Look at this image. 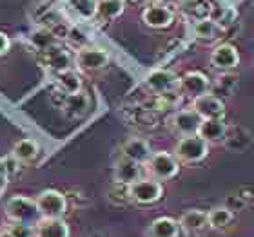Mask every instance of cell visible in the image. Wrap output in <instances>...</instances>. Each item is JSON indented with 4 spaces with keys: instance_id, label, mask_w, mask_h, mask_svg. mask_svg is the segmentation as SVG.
<instances>
[{
    "instance_id": "cell-1",
    "label": "cell",
    "mask_w": 254,
    "mask_h": 237,
    "mask_svg": "<svg viewBox=\"0 0 254 237\" xmlns=\"http://www.w3.org/2000/svg\"><path fill=\"white\" fill-rule=\"evenodd\" d=\"M4 210L11 223H24V225H33V227H37L40 223L37 201L24 194L11 195L5 203Z\"/></svg>"
},
{
    "instance_id": "cell-2",
    "label": "cell",
    "mask_w": 254,
    "mask_h": 237,
    "mask_svg": "<svg viewBox=\"0 0 254 237\" xmlns=\"http://www.w3.org/2000/svg\"><path fill=\"white\" fill-rule=\"evenodd\" d=\"M175 158L180 163H200L209 156V143L201 140L198 134L182 136L175 145Z\"/></svg>"
},
{
    "instance_id": "cell-3",
    "label": "cell",
    "mask_w": 254,
    "mask_h": 237,
    "mask_svg": "<svg viewBox=\"0 0 254 237\" xmlns=\"http://www.w3.org/2000/svg\"><path fill=\"white\" fill-rule=\"evenodd\" d=\"M40 219H62L67 212V197L57 189H46L35 197Z\"/></svg>"
},
{
    "instance_id": "cell-4",
    "label": "cell",
    "mask_w": 254,
    "mask_h": 237,
    "mask_svg": "<svg viewBox=\"0 0 254 237\" xmlns=\"http://www.w3.org/2000/svg\"><path fill=\"white\" fill-rule=\"evenodd\" d=\"M143 165H145V170L149 172V176L156 179V181L173 179L178 174V170H180V161L175 158V154L167 152V150L153 152L151 158Z\"/></svg>"
},
{
    "instance_id": "cell-5",
    "label": "cell",
    "mask_w": 254,
    "mask_h": 237,
    "mask_svg": "<svg viewBox=\"0 0 254 237\" xmlns=\"http://www.w3.org/2000/svg\"><path fill=\"white\" fill-rule=\"evenodd\" d=\"M129 199L136 205H153L162 199L164 195V185L153 178H140L138 181L127 187Z\"/></svg>"
},
{
    "instance_id": "cell-6",
    "label": "cell",
    "mask_w": 254,
    "mask_h": 237,
    "mask_svg": "<svg viewBox=\"0 0 254 237\" xmlns=\"http://www.w3.org/2000/svg\"><path fill=\"white\" fill-rule=\"evenodd\" d=\"M109 53L106 49L95 47V46H85V47H80L74 51L73 54V62L74 67L82 71V73H95V71H100V69L107 67L109 65Z\"/></svg>"
},
{
    "instance_id": "cell-7",
    "label": "cell",
    "mask_w": 254,
    "mask_h": 237,
    "mask_svg": "<svg viewBox=\"0 0 254 237\" xmlns=\"http://www.w3.org/2000/svg\"><path fill=\"white\" fill-rule=\"evenodd\" d=\"M142 22L151 29H167L175 22V11L167 4L162 2H151L142 11Z\"/></svg>"
},
{
    "instance_id": "cell-8",
    "label": "cell",
    "mask_w": 254,
    "mask_h": 237,
    "mask_svg": "<svg viewBox=\"0 0 254 237\" xmlns=\"http://www.w3.org/2000/svg\"><path fill=\"white\" fill-rule=\"evenodd\" d=\"M40 63L44 67L57 73H64L67 69H73V54L69 49H65L62 44H57L53 47H49L48 51H42L40 53Z\"/></svg>"
},
{
    "instance_id": "cell-9",
    "label": "cell",
    "mask_w": 254,
    "mask_h": 237,
    "mask_svg": "<svg viewBox=\"0 0 254 237\" xmlns=\"http://www.w3.org/2000/svg\"><path fill=\"white\" fill-rule=\"evenodd\" d=\"M178 89H180L182 95H186L194 100L198 96L211 93L212 84L207 74L200 73V71H189V73H186L178 80Z\"/></svg>"
},
{
    "instance_id": "cell-10",
    "label": "cell",
    "mask_w": 254,
    "mask_h": 237,
    "mask_svg": "<svg viewBox=\"0 0 254 237\" xmlns=\"http://www.w3.org/2000/svg\"><path fill=\"white\" fill-rule=\"evenodd\" d=\"M192 109L200 114L201 120H223V116H225V103L220 96L212 95V93L194 98Z\"/></svg>"
},
{
    "instance_id": "cell-11",
    "label": "cell",
    "mask_w": 254,
    "mask_h": 237,
    "mask_svg": "<svg viewBox=\"0 0 254 237\" xmlns=\"http://www.w3.org/2000/svg\"><path fill=\"white\" fill-rule=\"evenodd\" d=\"M201 116L190 107V109H182L176 111L171 118V127L178 136H192L198 134V129L201 125Z\"/></svg>"
},
{
    "instance_id": "cell-12",
    "label": "cell",
    "mask_w": 254,
    "mask_h": 237,
    "mask_svg": "<svg viewBox=\"0 0 254 237\" xmlns=\"http://www.w3.org/2000/svg\"><path fill=\"white\" fill-rule=\"evenodd\" d=\"M178 80L180 78L175 73L167 71V69H156V71L147 74L145 87L153 95L162 96V95H167V93H175V89L178 87Z\"/></svg>"
},
{
    "instance_id": "cell-13",
    "label": "cell",
    "mask_w": 254,
    "mask_h": 237,
    "mask_svg": "<svg viewBox=\"0 0 254 237\" xmlns=\"http://www.w3.org/2000/svg\"><path fill=\"white\" fill-rule=\"evenodd\" d=\"M209 62H211V65L216 69V71L229 73V71H233V69L238 67L240 53L236 51L234 46H231V44H218L216 47L212 49Z\"/></svg>"
},
{
    "instance_id": "cell-14",
    "label": "cell",
    "mask_w": 254,
    "mask_h": 237,
    "mask_svg": "<svg viewBox=\"0 0 254 237\" xmlns=\"http://www.w3.org/2000/svg\"><path fill=\"white\" fill-rule=\"evenodd\" d=\"M143 167L140 163H136V161H131V159H118L117 165H115V172H113V176H115V183L118 185H126V187H129L131 183H134V181H138L140 178H143Z\"/></svg>"
},
{
    "instance_id": "cell-15",
    "label": "cell",
    "mask_w": 254,
    "mask_h": 237,
    "mask_svg": "<svg viewBox=\"0 0 254 237\" xmlns=\"http://www.w3.org/2000/svg\"><path fill=\"white\" fill-rule=\"evenodd\" d=\"M151 145H149L147 140L143 138H129L126 143L122 145V158L131 159V161H136V163L143 165L151 158Z\"/></svg>"
},
{
    "instance_id": "cell-16",
    "label": "cell",
    "mask_w": 254,
    "mask_h": 237,
    "mask_svg": "<svg viewBox=\"0 0 254 237\" xmlns=\"http://www.w3.org/2000/svg\"><path fill=\"white\" fill-rule=\"evenodd\" d=\"M60 107L67 118H82L89 111V96L85 95L84 91L74 93V95H64Z\"/></svg>"
},
{
    "instance_id": "cell-17",
    "label": "cell",
    "mask_w": 254,
    "mask_h": 237,
    "mask_svg": "<svg viewBox=\"0 0 254 237\" xmlns=\"http://www.w3.org/2000/svg\"><path fill=\"white\" fill-rule=\"evenodd\" d=\"M178 223H180L182 232L189 234V236L201 234L205 228H209V223H207V212L200 210V208H190V210L184 212L182 217L178 219Z\"/></svg>"
},
{
    "instance_id": "cell-18",
    "label": "cell",
    "mask_w": 254,
    "mask_h": 237,
    "mask_svg": "<svg viewBox=\"0 0 254 237\" xmlns=\"http://www.w3.org/2000/svg\"><path fill=\"white\" fill-rule=\"evenodd\" d=\"M182 228L178 219L169 216L156 217L147 228L149 237H180Z\"/></svg>"
},
{
    "instance_id": "cell-19",
    "label": "cell",
    "mask_w": 254,
    "mask_h": 237,
    "mask_svg": "<svg viewBox=\"0 0 254 237\" xmlns=\"http://www.w3.org/2000/svg\"><path fill=\"white\" fill-rule=\"evenodd\" d=\"M227 129L229 125L223 120H203L198 129V136L207 143H223L227 136Z\"/></svg>"
},
{
    "instance_id": "cell-20",
    "label": "cell",
    "mask_w": 254,
    "mask_h": 237,
    "mask_svg": "<svg viewBox=\"0 0 254 237\" xmlns=\"http://www.w3.org/2000/svg\"><path fill=\"white\" fill-rule=\"evenodd\" d=\"M192 33H194L196 40H200L203 44H211L222 37L223 29L212 18H203V20L192 24Z\"/></svg>"
},
{
    "instance_id": "cell-21",
    "label": "cell",
    "mask_w": 254,
    "mask_h": 237,
    "mask_svg": "<svg viewBox=\"0 0 254 237\" xmlns=\"http://www.w3.org/2000/svg\"><path fill=\"white\" fill-rule=\"evenodd\" d=\"M253 143V136L244 127H234L233 131L227 129V136L223 140V145L233 152H245Z\"/></svg>"
},
{
    "instance_id": "cell-22",
    "label": "cell",
    "mask_w": 254,
    "mask_h": 237,
    "mask_svg": "<svg viewBox=\"0 0 254 237\" xmlns=\"http://www.w3.org/2000/svg\"><path fill=\"white\" fill-rule=\"evenodd\" d=\"M71 230L64 219H40L37 225V237H69Z\"/></svg>"
},
{
    "instance_id": "cell-23",
    "label": "cell",
    "mask_w": 254,
    "mask_h": 237,
    "mask_svg": "<svg viewBox=\"0 0 254 237\" xmlns=\"http://www.w3.org/2000/svg\"><path fill=\"white\" fill-rule=\"evenodd\" d=\"M55 82L59 85L60 93H64V95H74V93L82 91V78H80V74L74 69L57 73L55 74Z\"/></svg>"
},
{
    "instance_id": "cell-24",
    "label": "cell",
    "mask_w": 254,
    "mask_h": 237,
    "mask_svg": "<svg viewBox=\"0 0 254 237\" xmlns=\"http://www.w3.org/2000/svg\"><path fill=\"white\" fill-rule=\"evenodd\" d=\"M38 152H40V147L38 143L31 138H24V140H18V142L13 145V150L11 154L15 156L20 163H31L33 159L37 158Z\"/></svg>"
},
{
    "instance_id": "cell-25",
    "label": "cell",
    "mask_w": 254,
    "mask_h": 237,
    "mask_svg": "<svg viewBox=\"0 0 254 237\" xmlns=\"http://www.w3.org/2000/svg\"><path fill=\"white\" fill-rule=\"evenodd\" d=\"M29 44L37 49L38 53H42V51H48L49 47L60 44V40L51 29H48V27H37V29L31 31V35H29Z\"/></svg>"
},
{
    "instance_id": "cell-26",
    "label": "cell",
    "mask_w": 254,
    "mask_h": 237,
    "mask_svg": "<svg viewBox=\"0 0 254 237\" xmlns=\"http://www.w3.org/2000/svg\"><path fill=\"white\" fill-rule=\"evenodd\" d=\"M124 9H126V4L122 0H98L95 18L102 22H111L122 15Z\"/></svg>"
},
{
    "instance_id": "cell-27",
    "label": "cell",
    "mask_w": 254,
    "mask_h": 237,
    "mask_svg": "<svg viewBox=\"0 0 254 237\" xmlns=\"http://www.w3.org/2000/svg\"><path fill=\"white\" fill-rule=\"evenodd\" d=\"M233 219H234V214L231 210H227L225 206H214V208H211V210L207 212L209 228L218 230V232H222V230L231 227Z\"/></svg>"
},
{
    "instance_id": "cell-28",
    "label": "cell",
    "mask_w": 254,
    "mask_h": 237,
    "mask_svg": "<svg viewBox=\"0 0 254 237\" xmlns=\"http://www.w3.org/2000/svg\"><path fill=\"white\" fill-rule=\"evenodd\" d=\"M184 11H186V15L190 16L194 22L198 20H203V18H211V4L207 2V0H192L189 4L182 5Z\"/></svg>"
},
{
    "instance_id": "cell-29",
    "label": "cell",
    "mask_w": 254,
    "mask_h": 237,
    "mask_svg": "<svg viewBox=\"0 0 254 237\" xmlns=\"http://www.w3.org/2000/svg\"><path fill=\"white\" fill-rule=\"evenodd\" d=\"M96 4H98V0H67V5L71 7V11H74L84 20H93L95 18Z\"/></svg>"
},
{
    "instance_id": "cell-30",
    "label": "cell",
    "mask_w": 254,
    "mask_h": 237,
    "mask_svg": "<svg viewBox=\"0 0 254 237\" xmlns=\"http://www.w3.org/2000/svg\"><path fill=\"white\" fill-rule=\"evenodd\" d=\"M22 163L18 159L13 156V154H7V156H2L0 158V174L4 176V178H13V176L18 174V170H20Z\"/></svg>"
},
{
    "instance_id": "cell-31",
    "label": "cell",
    "mask_w": 254,
    "mask_h": 237,
    "mask_svg": "<svg viewBox=\"0 0 254 237\" xmlns=\"http://www.w3.org/2000/svg\"><path fill=\"white\" fill-rule=\"evenodd\" d=\"M238 85V76H234L231 73H222L218 76V82H216V87L222 91L223 95L231 96V93L234 91V87Z\"/></svg>"
},
{
    "instance_id": "cell-32",
    "label": "cell",
    "mask_w": 254,
    "mask_h": 237,
    "mask_svg": "<svg viewBox=\"0 0 254 237\" xmlns=\"http://www.w3.org/2000/svg\"><path fill=\"white\" fill-rule=\"evenodd\" d=\"M13 237H37V227L33 225H24V223H11L5 228Z\"/></svg>"
},
{
    "instance_id": "cell-33",
    "label": "cell",
    "mask_w": 254,
    "mask_h": 237,
    "mask_svg": "<svg viewBox=\"0 0 254 237\" xmlns=\"http://www.w3.org/2000/svg\"><path fill=\"white\" fill-rule=\"evenodd\" d=\"M65 40H67L74 49H80L87 46V37L80 31L78 27H69L67 33H65Z\"/></svg>"
},
{
    "instance_id": "cell-34",
    "label": "cell",
    "mask_w": 254,
    "mask_h": 237,
    "mask_svg": "<svg viewBox=\"0 0 254 237\" xmlns=\"http://www.w3.org/2000/svg\"><path fill=\"white\" fill-rule=\"evenodd\" d=\"M225 208L227 210H231L234 214V212H240V210H244L245 206H247V201L242 197L240 194L236 195H227V199H225Z\"/></svg>"
},
{
    "instance_id": "cell-35",
    "label": "cell",
    "mask_w": 254,
    "mask_h": 237,
    "mask_svg": "<svg viewBox=\"0 0 254 237\" xmlns=\"http://www.w3.org/2000/svg\"><path fill=\"white\" fill-rule=\"evenodd\" d=\"M9 47H11L9 37H7L5 33L0 31V56H4V54L7 53V51H9Z\"/></svg>"
},
{
    "instance_id": "cell-36",
    "label": "cell",
    "mask_w": 254,
    "mask_h": 237,
    "mask_svg": "<svg viewBox=\"0 0 254 237\" xmlns=\"http://www.w3.org/2000/svg\"><path fill=\"white\" fill-rule=\"evenodd\" d=\"M5 187H7V178H4V176L0 174V195L5 190Z\"/></svg>"
},
{
    "instance_id": "cell-37",
    "label": "cell",
    "mask_w": 254,
    "mask_h": 237,
    "mask_svg": "<svg viewBox=\"0 0 254 237\" xmlns=\"http://www.w3.org/2000/svg\"><path fill=\"white\" fill-rule=\"evenodd\" d=\"M0 237H13L7 230H0Z\"/></svg>"
},
{
    "instance_id": "cell-38",
    "label": "cell",
    "mask_w": 254,
    "mask_h": 237,
    "mask_svg": "<svg viewBox=\"0 0 254 237\" xmlns=\"http://www.w3.org/2000/svg\"><path fill=\"white\" fill-rule=\"evenodd\" d=\"M124 4H138V2H140V0H122Z\"/></svg>"
},
{
    "instance_id": "cell-39",
    "label": "cell",
    "mask_w": 254,
    "mask_h": 237,
    "mask_svg": "<svg viewBox=\"0 0 254 237\" xmlns=\"http://www.w3.org/2000/svg\"><path fill=\"white\" fill-rule=\"evenodd\" d=\"M178 2H180L182 5H186V4H189V2H192V0H178Z\"/></svg>"
},
{
    "instance_id": "cell-40",
    "label": "cell",
    "mask_w": 254,
    "mask_h": 237,
    "mask_svg": "<svg viewBox=\"0 0 254 237\" xmlns=\"http://www.w3.org/2000/svg\"><path fill=\"white\" fill-rule=\"evenodd\" d=\"M151 2H162V4H164L165 0H151Z\"/></svg>"
}]
</instances>
